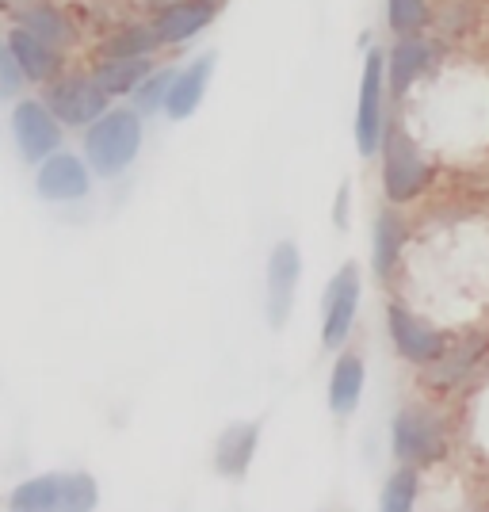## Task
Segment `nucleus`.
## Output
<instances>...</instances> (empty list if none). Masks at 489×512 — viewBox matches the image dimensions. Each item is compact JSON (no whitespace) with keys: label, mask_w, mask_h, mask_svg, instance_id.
<instances>
[{"label":"nucleus","mask_w":489,"mask_h":512,"mask_svg":"<svg viewBox=\"0 0 489 512\" xmlns=\"http://www.w3.org/2000/svg\"><path fill=\"white\" fill-rule=\"evenodd\" d=\"M100 486L85 470H54L27 478L8 493V512H96Z\"/></svg>","instance_id":"obj_3"},{"label":"nucleus","mask_w":489,"mask_h":512,"mask_svg":"<svg viewBox=\"0 0 489 512\" xmlns=\"http://www.w3.org/2000/svg\"><path fill=\"white\" fill-rule=\"evenodd\" d=\"M440 73V43L432 35H402L386 46V85L390 100L402 107L413 88Z\"/></svg>","instance_id":"obj_8"},{"label":"nucleus","mask_w":489,"mask_h":512,"mask_svg":"<svg viewBox=\"0 0 489 512\" xmlns=\"http://www.w3.org/2000/svg\"><path fill=\"white\" fill-rule=\"evenodd\" d=\"M260 448V421H234L214 440V470L222 478H245Z\"/></svg>","instance_id":"obj_17"},{"label":"nucleus","mask_w":489,"mask_h":512,"mask_svg":"<svg viewBox=\"0 0 489 512\" xmlns=\"http://www.w3.org/2000/svg\"><path fill=\"white\" fill-rule=\"evenodd\" d=\"M172 81H176V65H157L146 81L138 85V92L130 96V104L138 107L142 115H165V104H169Z\"/></svg>","instance_id":"obj_25"},{"label":"nucleus","mask_w":489,"mask_h":512,"mask_svg":"<svg viewBox=\"0 0 489 512\" xmlns=\"http://www.w3.org/2000/svg\"><path fill=\"white\" fill-rule=\"evenodd\" d=\"M157 69L153 58H96L92 62V77L104 88L111 100H130L138 85Z\"/></svg>","instance_id":"obj_21"},{"label":"nucleus","mask_w":489,"mask_h":512,"mask_svg":"<svg viewBox=\"0 0 489 512\" xmlns=\"http://www.w3.org/2000/svg\"><path fill=\"white\" fill-rule=\"evenodd\" d=\"M386 333L398 348V356L417 367H432L447 352V333L432 329L428 321H421L405 302H386Z\"/></svg>","instance_id":"obj_11"},{"label":"nucleus","mask_w":489,"mask_h":512,"mask_svg":"<svg viewBox=\"0 0 489 512\" xmlns=\"http://www.w3.org/2000/svg\"><path fill=\"white\" fill-rule=\"evenodd\" d=\"M161 50L153 20H123L96 43V58H157Z\"/></svg>","instance_id":"obj_20"},{"label":"nucleus","mask_w":489,"mask_h":512,"mask_svg":"<svg viewBox=\"0 0 489 512\" xmlns=\"http://www.w3.org/2000/svg\"><path fill=\"white\" fill-rule=\"evenodd\" d=\"M329 512H333V509H329Z\"/></svg>","instance_id":"obj_30"},{"label":"nucleus","mask_w":489,"mask_h":512,"mask_svg":"<svg viewBox=\"0 0 489 512\" xmlns=\"http://www.w3.org/2000/svg\"><path fill=\"white\" fill-rule=\"evenodd\" d=\"M8 127H12V142L27 165H43L46 157L65 150V127L62 119L50 111L43 96H23L8 111Z\"/></svg>","instance_id":"obj_7"},{"label":"nucleus","mask_w":489,"mask_h":512,"mask_svg":"<svg viewBox=\"0 0 489 512\" xmlns=\"http://www.w3.org/2000/svg\"><path fill=\"white\" fill-rule=\"evenodd\" d=\"M43 100L62 119L65 130H88L107 107L115 104L104 88L96 85L92 69H65L62 77L43 85Z\"/></svg>","instance_id":"obj_6"},{"label":"nucleus","mask_w":489,"mask_h":512,"mask_svg":"<svg viewBox=\"0 0 489 512\" xmlns=\"http://www.w3.org/2000/svg\"><path fill=\"white\" fill-rule=\"evenodd\" d=\"M27 88H31V81H27V73L20 69V62L12 58L8 46H0V96L8 104H16V100H23Z\"/></svg>","instance_id":"obj_26"},{"label":"nucleus","mask_w":489,"mask_h":512,"mask_svg":"<svg viewBox=\"0 0 489 512\" xmlns=\"http://www.w3.org/2000/svg\"><path fill=\"white\" fill-rule=\"evenodd\" d=\"M405 241H409V222L398 207L386 203L383 211L375 214V226H371V272L379 279H390L398 272L405 253Z\"/></svg>","instance_id":"obj_18"},{"label":"nucleus","mask_w":489,"mask_h":512,"mask_svg":"<svg viewBox=\"0 0 489 512\" xmlns=\"http://www.w3.org/2000/svg\"><path fill=\"white\" fill-rule=\"evenodd\" d=\"M298 276H302V253L295 241H276L268 264H264V318L272 329H283L295 310Z\"/></svg>","instance_id":"obj_10"},{"label":"nucleus","mask_w":489,"mask_h":512,"mask_svg":"<svg viewBox=\"0 0 489 512\" xmlns=\"http://www.w3.org/2000/svg\"><path fill=\"white\" fill-rule=\"evenodd\" d=\"M333 222H337V230H348V222H352V184H341L337 203H333Z\"/></svg>","instance_id":"obj_27"},{"label":"nucleus","mask_w":489,"mask_h":512,"mask_svg":"<svg viewBox=\"0 0 489 512\" xmlns=\"http://www.w3.org/2000/svg\"><path fill=\"white\" fill-rule=\"evenodd\" d=\"M379 180H383V199L390 207L417 203L436 180V165L428 161L421 142L402 123L386 130L383 150H379Z\"/></svg>","instance_id":"obj_2"},{"label":"nucleus","mask_w":489,"mask_h":512,"mask_svg":"<svg viewBox=\"0 0 489 512\" xmlns=\"http://www.w3.org/2000/svg\"><path fill=\"white\" fill-rule=\"evenodd\" d=\"M417 493H421V478H417V467H398L383 486V497H379V512H413L417 509Z\"/></svg>","instance_id":"obj_24"},{"label":"nucleus","mask_w":489,"mask_h":512,"mask_svg":"<svg viewBox=\"0 0 489 512\" xmlns=\"http://www.w3.org/2000/svg\"><path fill=\"white\" fill-rule=\"evenodd\" d=\"M383 16L386 31L394 39H402V35H425L436 23V8H432V0H383Z\"/></svg>","instance_id":"obj_23"},{"label":"nucleus","mask_w":489,"mask_h":512,"mask_svg":"<svg viewBox=\"0 0 489 512\" xmlns=\"http://www.w3.org/2000/svg\"><path fill=\"white\" fill-rule=\"evenodd\" d=\"M386 50H367L360 69V92H356V123H352V138H356V153L360 157H379L383 138L390 123H386Z\"/></svg>","instance_id":"obj_4"},{"label":"nucleus","mask_w":489,"mask_h":512,"mask_svg":"<svg viewBox=\"0 0 489 512\" xmlns=\"http://www.w3.org/2000/svg\"><path fill=\"white\" fill-rule=\"evenodd\" d=\"M211 4H218V8H222V4H226V0H211Z\"/></svg>","instance_id":"obj_29"},{"label":"nucleus","mask_w":489,"mask_h":512,"mask_svg":"<svg viewBox=\"0 0 489 512\" xmlns=\"http://www.w3.org/2000/svg\"><path fill=\"white\" fill-rule=\"evenodd\" d=\"M363 379H367V367H363L360 356H352V352L337 356L333 371H329V409L337 417L356 413V406H360L363 398Z\"/></svg>","instance_id":"obj_22"},{"label":"nucleus","mask_w":489,"mask_h":512,"mask_svg":"<svg viewBox=\"0 0 489 512\" xmlns=\"http://www.w3.org/2000/svg\"><path fill=\"white\" fill-rule=\"evenodd\" d=\"M12 50V58L20 62V69L27 73V81L35 88L50 85L54 77H62L65 69H69V54L58 50V46H50L46 39H39L35 31H27L23 23H12L8 20V31H4V43Z\"/></svg>","instance_id":"obj_13"},{"label":"nucleus","mask_w":489,"mask_h":512,"mask_svg":"<svg viewBox=\"0 0 489 512\" xmlns=\"http://www.w3.org/2000/svg\"><path fill=\"white\" fill-rule=\"evenodd\" d=\"M8 12H12V23H23L27 31H35L39 39H46L65 54L81 43V23L73 20V12L58 0H20Z\"/></svg>","instance_id":"obj_15"},{"label":"nucleus","mask_w":489,"mask_h":512,"mask_svg":"<svg viewBox=\"0 0 489 512\" xmlns=\"http://www.w3.org/2000/svg\"><path fill=\"white\" fill-rule=\"evenodd\" d=\"M4 4H8V8H12V4H20V0H4Z\"/></svg>","instance_id":"obj_28"},{"label":"nucleus","mask_w":489,"mask_h":512,"mask_svg":"<svg viewBox=\"0 0 489 512\" xmlns=\"http://www.w3.org/2000/svg\"><path fill=\"white\" fill-rule=\"evenodd\" d=\"M360 295V264H341L337 276L329 279V287H325V299H321V344L325 348L337 352L352 337V325H356V314H360Z\"/></svg>","instance_id":"obj_9"},{"label":"nucleus","mask_w":489,"mask_h":512,"mask_svg":"<svg viewBox=\"0 0 489 512\" xmlns=\"http://www.w3.org/2000/svg\"><path fill=\"white\" fill-rule=\"evenodd\" d=\"M149 20L157 27V39L165 50H184L218 20V4H211V0H169Z\"/></svg>","instance_id":"obj_14"},{"label":"nucleus","mask_w":489,"mask_h":512,"mask_svg":"<svg viewBox=\"0 0 489 512\" xmlns=\"http://www.w3.org/2000/svg\"><path fill=\"white\" fill-rule=\"evenodd\" d=\"M214 62H218V58L207 50V54H195L192 62L176 65V81H172L169 104H165V115H169L172 123L192 119L195 111L203 107L207 88H211V77H214Z\"/></svg>","instance_id":"obj_16"},{"label":"nucleus","mask_w":489,"mask_h":512,"mask_svg":"<svg viewBox=\"0 0 489 512\" xmlns=\"http://www.w3.org/2000/svg\"><path fill=\"white\" fill-rule=\"evenodd\" d=\"M390 451L405 467H428L447 455V425L425 406H402L390 421Z\"/></svg>","instance_id":"obj_5"},{"label":"nucleus","mask_w":489,"mask_h":512,"mask_svg":"<svg viewBox=\"0 0 489 512\" xmlns=\"http://www.w3.org/2000/svg\"><path fill=\"white\" fill-rule=\"evenodd\" d=\"M486 352H489L486 333H467V337H459V341L447 344L444 356L428 367V379H432V386L467 383L470 375L478 371V363L486 360Z\"/></svg>","instance_id":"obj_19"},{"label":"nucleus","mask_w":489,"mask_h":512,"mask_svg":"<svg viewBox=\"0 0 489 512\" xmlns=\"http://www.w3.org/2000/svg\"><path fill=\"white\" fill-rule=\"evenodd\" d=\"M142 142H146V115L134 104H111L92 127L81 130V153L100 180L123 176L138 161Z\"/></svg>","instance_id":"obj_1"},{"label":"nucleus","mask_w":489,"mask_h":512,"mask_svg":"<svg viewBox=\"0 0 489 512\" xmlns=\"http://www.w3.org/2000/svg\"><path fill=\"white\" fill-rule=\"evenodd\" d=\"M92 176L96 172L85 153L58 150L43 165H35V195L43 203H81L92 192Z\"/></svg>","instance_id":"obj_12"}]
</instances>
